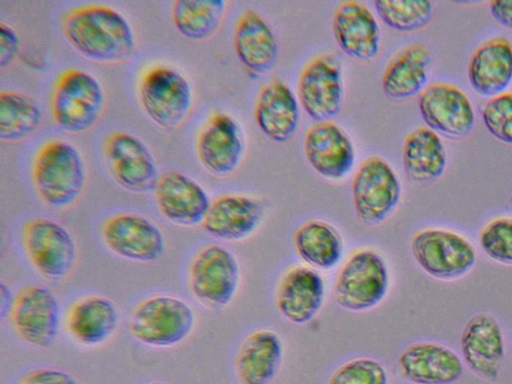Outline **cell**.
<instances>
[{"label":"cell","mask_w":512,"mask_h":384,"mask_svg":"<svg viewBox=\"0 0 512 384\" xmlns=\"http://www.w3.org/2000/svg\"><path fill=\"white\" fill-rule=\"evenodd\" d=\"M233 41L238 59L252 73L265 74L276 66L279 55L276 36L254 10L248 9L240 15Z\"/></svg>","instance_id":"obj_27"},{"label":"cell","mask_w":512,"mask_h":384,"mask_svg":"<svg viewBox=\"0 0 512 384\" xmlns=\"http://www.w3.org/2000/svg\"><path fill=\"white\" fill-rule=\"evenodd\" d=\"M297 93L304 111L317 122L329 121L339 114L343 81L337 59L322 54L310 60L299 76Z\"/></svg>","instance_id":"obj_14"},{"label":"cell","mask_w":512,"mask_h":384,"mask_svg":"<svg viewBox=\"0 0 512 384\" xmlns=\"http://www.w3.org/2000/svg\"><path fill=\"white\" fill-rule=\"evenodd\" d=\"M401 377L413 384H451L459 379L463 364L450 348L435 342H415L397 358Z\"/></svg>","instance_id":"obj_23"},{"label":"cell","mask_w":512,"mask_h":384,"mask_svg":"<svg viewBox=\"0 0 512 384\" xmlns=\"http://www.w3.org/2000/svg\"><path fill=\"white\" fill-rule=\"evenodd\" d=\"M479 244L492 260L512 264V217L501 216L489 221L480 231Z\"/></svg>","instance_id":"obj_36"},{"label":"cell","mask_w":512,"mask_h":384,"mask_svg":"<svg viewBox=\"0 0 512 384\" xmlns=\"http://www.w3.org/2000/svg\"><path fill=\"white\" fill-rule=\"evenodd\" d=\"M22 242L32 266L47 278H65L77 263L78 248L74 237L56 221L46 218L29 220L22 229Z\"/></svg>","instance_id":"obj_10"},{"label":"cell","mask_w":512,"mask_h":384,"mask_svg":"<svg viewBox=\"0 0 512 384\" xmlns=\"http://www.w3.org/2000/svg\"><path fill=\"white\" fill-rule=\"evenodd\" d=\"M332 31L341 50L353 59L370 61L380 51L379 24L370 9L359 1H344L336 7Z\"/></svg>","instance_id":"obj_22"},{"label":"cell","mask_w":512,"mask_h":384,"mask_svg":"<svg viewBox=\"0 0 512 384\" xmlns=\"http://www.w3.org/2000/svg\"><path fill=\"white\" fill-rule=\"evenodd\" d=\"M100 236L112 253L133 262H156L165 253L163 232L141 214L119 213L108 218L101 225Z\"/></svg>","instance_id":"obj_12"},{"label":"cell","mask_w":512,"mask_h":384,"mask_svg":"<svg viewBox=\"0 0 512 384\" xmlns=\"http://www.w3.org/2000/svg\"><path fill=\"white\" fill-rule=\"evenodd\" d=\"M468 78L483 96L503 93L512 81V42L504 36L484 41L470 58Z\"/></svg>","instance_id":"obj_28"},{"label":"cell","mask_w":512,"mask_h":384,"mask_svg":"<svg viewBox=\"0 0 512 384\" xmlns=\"http://www.w3.org/2000/svg\"><path fill=\"white\" fill-rule=\"evenodd\" d=\"M374 7L388 27L402 32L423 28L433 15V4L425 0H377Z\"/></svg>","instance_id":"obj_34"},{"label":"cell","mask_w":512,"mask_h":384,"mask_svg":"<svg viewBox=\"0 0 512 384\" xmlns=\"http://www.w3.org/2000/svg\"><path fill=\"white\" fill-rule=\"evenodd\" d=\"M18 384H80L70 373L55 368H37L25 373Z\"/></svg>","instance_id":"obj_38"},{"label":"cell","mask_w":512,"mask_h":384,"mask_svg":"<svg viewBox=\"0 0 512 384\" xmlns=\"http://www.w3.org/2000/svg\"><path fill=\"white\" fill-rule=\"evenodd\" d=\"M147 384H167V383L162 382V381H152V382H149Z\"/></svg>","instance_id":"obj_42"},{"label":"cell","mask_w":512,"mask_h":384,"mask_svg":"<svg viewBox=\"0 0 512 384\" xmlns=\"http://www.w3.org/2000/svg\"><path fill=\"white\" fill-rule=\"evenodd\" d=\"M283 342L277 332L262 328L250 333L234 359L238 384H270L283 361Z\"/></svg>","instance_id":"obj_24"},{"label":"cell","mask_w":512,"mask_h":384,"mask_svg":"<svg viewBox=\"0 0 512 384\" xmlns=\"http://www.w3.org/2000/svg\"><path fill=\"white\" fill-rule=\"evenodd\" d=\"M32 180L42 202L53 209H66L78 201L86 187L82 155L69 142L49 141L34 159Z\"/></svg>","instance_id":"obj_2"},{"label":"cell","mask_w":512,"mask_h":384,"mask_svg":"<svg viewBox=\"0 0 512 384\" xmlns=\"http://www.w3.org/2000/svg\"><path fill=\"white\" fill-rule=\"evenodd\" d=\"M195 324V312L186 301L172 295H155L134 307L128 329L135 340L146 346L170 348L185 341Z\"/></svg>","instance_id":"obj_4"},{"label":"cell","mask_w":512,"mask_h":384,"mask_svg":"<svg viewBox=\"0 0 512 384\" xmlns=\"http://www.w3.org/2000/svg\"><path fill=\"white\" fill-rule=\"evenodd\" d=\"M511 203H512V197H511Z\"/></svg>","instance_id":"obj_43"},{"label":"cell","mask_w":512,"mask_h":384,"mask_svg":"<svg viewBox=\"0 0 512 384\" xmlns=\"http://www.w3.org/2000/svg\"><path fill=\"white\" fill-rule=\"evenodd\" d=\"M324 300L322 276L306 265L287 269L276 286L275 307L292 324L304 325L312 321L322 309Z\"/></svg>","instance_id":"obj_16"},{"label":"cell","mask_w":512,"mask_h":384,"mask_svg":"<svg viewBox=\"0 0 512 384\" xmlns=\"http://www.w3.org/2000/svg\"><path fill=\"white\" fill-rule=\"evenodd\" d=\"M430 62V53L422 44H411L399 50L384 69V94L394 100H404L422 92Z\"/></svg>","instance_id":"obj_29"},{"label":"cell","mask_w":512,"mask_h":384,"mask_svg":"<svg viewBox=\"0 0 512 384\" xmlns=\"http://www.w3.org/2000/svg\"><path fill=\"white\" fill-rule=\"evenodd\" d=\"M403 166L408 177L421 184L439 179L446 168L447 155L439 135L420 127L409 133L403 144Z\"/></svg>","instance_id":"obj_31"},{"label":"cell","mask_w":512,"mask_h":384,"mask_svg":"<svg viewBox=\"0 0 512 384\" xmlns=\"http://www.w3.org/2000/svg\"><path fill=\"white\" fill-rule=\"evenodd\" d=\"M120 314L116 304L103 295L78 299L69 308L65 326L69 335L84 346H98L116 332Z\"/></svg>","instance_id":"obj_25"},{"label":"cell","mask_w":512,"mask_h":384,"mask_svg":"<svg viewBox=\"0 0 512 384\" xmlns=\"http://www.w3.org/2000/svg\"><path fill=\"white\" fill-rule=\"evenodd\" d=\"M41 109L29 95L2 91L0 93V140L14 143L27 139L39 128Z\"/></svg>","instance_id":"obj_33"},{"label":"cell","mask_w":512,"mask_h":384,"mask_svg":"<svg viewBox=\"0 0 512 384\" xmlns=\"http://www.w3.org/2000/svg\"><path fill=\"white\" fill-rule=\"evenodd\" d=\"M254 116L259 129L268 138L284 143L294 136L299 126V104L289 86L274 79L262 87Z\"/></svg>","instance_id":"obj_26"},{"label":"cell","mask_w":512,"mask_h":384,"mask_svg":"<svg viewBox=\"0 0 512 384\" xmlns=\"http://www.w3.org/2000/svg\"><path fill=\"white\" fill-rule=\"evenodd\" d=\"M264 214V204L257 198L239 194L222 195L211 201L201 227L215 239L237 242L255 232Z\"/></svg>","instance_id":"obj_21"},{"label":"cell","mask_w":512,"mask_h":384,"mask_svg":"<svg viewBox=\"0 0 512 384\" xmlns=\"http://www.w3.org/2000/svg\"><path fill=\"white\" fill-rule=\"evenodd\" d=\"M15 297L12 290L3 281L0 282V318L5 320L6 317H10Z\"/></svg>","instance_id":"obj_41"},{"label":"cell","mask_w":512,"mask_h":384,"mask_svg":"<svg viewBox=\"0 0 512 384\" xmlns=\"http://www.w3.org/2000/svg\"><path fill=\"white\" fill-rule=\"evenodd\" d=\"M244 149L240 126L223 112H215L208 118L196 143L200 163L218 177L228 176L237 170Z\"/></svg>","instance_id":"obj_17"},{"label":"cell","mask_w":512,"mask_h":384,"mask_svg":"<svg viewBox=\"0 0 512 384\" xmlns=\"http://www.w3.org/2000/svg\"><path fill=\"white\" fill-rule=\"evenodd\" d=\"M326 384H388V374L376 359L357 357L339 365Z\"/></svg>","instance_id":"obj_35"},{"label":"cell","mask_w":512,"mask_h":384,"mask_svg":"<svg viewBox=\"0 0 512 384\" xmlns=\"http://www.w3.org/2000/svg\"><path fill=\"white\" fill-rule=\"evenodd\" d=\"M411 255L427 275L439 280L464 276L475 265L476 250L461 234L441 228L416 232L410 241Z\"/></svg>","instance_id":"obj_8"},{"label":"cell","mask_w":512,"mask_h":384,"mask_svg":"<svg viewBox=\"0 0 512 384\" xmlns=\"http://www.w3.org/2000/svg\"><path fill=\"white\" fill-rule=\"evenodd\" d=\"M460 348L464 362L477 376L495 380L504 360L503 332L497 319L485 312L477 313L466 322Z\"/></svg>","instance_id":"obj_19"},{"label":"cell","mask_w":512,"mask_h":384,"mask_svg":"<svg viewBox=\"0 0 512 384\" xmlns=\"http://www.w3.org/2000/svg\"><path fill=\"white\" fill-rule=\"evenodd\" d=\"M482 118L496 139L512 144V92L490 98L482 109Z\"/></svg>","instance_id":"obj_37"},{"label":"cell","mask_w":512,"mask_h":384,"mask_svg":"<svg viewBox=\"0 0 512 384\" xmlns=\"http://www.w3.org/2000/svg\"><path fill=\"white\" fill-rule=\"evenodd\" d=\"M139 99L146 115L161 129L179 128L193 106V89L179 71L156 66L147 70L139 83Z\"/></svg>","instance_id":"obj_6"},{"label":"cell","mask_w":512,"mask_h":384,"mask_svg":"<svg viewBox=\"0 0 512 384\" xmlns=\"http://www.w3.org/2000/svg\"><path fill=\"white\" fill-rule=\"evenodd\" d=\"M154 192L161 214L181 227L201 225L211 204L204 188L178 171L161 174Z\"/></svg>","instance_id":"obj_18"},{"label":"cell","mask_w":512,"mask_h":384,"mask_svg":"<svg viewBox=\"0 0 512 384\" xmlns=\"http://www.w3.org/2000/svg\"><path fill=\"white\" fill-rule=\"evenodd\" d=\"M224 0H177L172 6V20L185 38L203 41L210 38L221 25L225 11Z\"/></svg>","instance_id":"obj_32"},{"label":"cell","mask_w":512,"mask_h":384,"mask_svg":"<svg viewBox=\"0 0 512 384\" xmlns=\"http://www.w3.org/2000/svg\"><path fill=\"white\" fill-rule=\"evenodd\" d=\"M490 11L497 22L512 29V0L491 1Z\"/></svg>","instance_id":"obj_40"},{"label":"cell","mask_w":512,"mask_h":384,"mask_svg":"<svg viewBox=\"0 0 512 384\" xmlns=\"http://www.w3.org/2000/svg\"><path fill=\"white\" fill-rule=\"evenodd\" d=\"M105 102V91L92 74L79 69L65 71L51 98L54 123L68 133L86 132L100 119Z\"/></svg>","instance_id":"obj_5"},{"label":"cell","mask_w":512,"mask_h":384,"mask_svg":"<svg viewBox=\"0 0 512 384\" xmlns=\"http://www.w3.org/2000/svg\"><path fill=\"white\" fill-rule=\"evenodd\" d=\"M103 155L115 182L131 193L154 191L159 180L158 167L146 144L126 132H114L103 143Z\"/></svg>","instance_id":"obj_11"},{"label":"cell","mask_w":512,"mask_h":384,"mask_svg":"<svg viewBox=\"0 0 512 384\" xmlns=\"http://www.w3.org/2000/svg\"><path fill=\"white\" fill-rule=\"evenodd\" d=\"M62 30L79 54L96 63L122 64L136 51L129 21L108 6L89 5L69 11L63 17Z\"/></svg>","instance_id":"obj_1"},{"label":"cell","mask_w":512,"mask_h":384,"mask_svg":"<svg viewBox=\"0 0 512 384\" xmlns=\"http://www.w3.org/2000/svg\"><path fill=\"white\" fill-rule=\"evenodd\" d=\"M10 320L22 341L34 347L48 348L54 344L59 333V301L49 288L28 285L16 295Z\"/></svg>","instance_id":"obj_13"},{"label":"cell","mask_w":512,"mask_h":384,"mask_svg":"<svg viewBox=\"0 0 512 384\" xmlns=\"http://www.w3.org/2000/svg\"><path fill=\"white\" fill-rule=\"evenodd\" d=\"M418 107L426 125L446 137L461 139L474 128L472 103L455 85L434 83L427 86L419 95Z\"/></svg>","instance_id":"obj_15"},{"label":"cell","mask_w":512,"mask_h":384,"mask_svg":"<svg viewBox=\"0 0 512 384\" xmlns=\"http://www.w3.org/2000/svg\"><path fill=\"white\" fill-rule=\"evenodd\" d=\"M401 183L383 158L372 156L358 167L352 180V198L357 218L374 226L386 221L401 199Z\"/></svg>","instance_id":"obj_9"},{"label":"cell","mask_w":512,"mask_h":384,"mask_svg":"<svg viewBox=\"0 0 512 384\" xmlns=\"http://www.w3.org/2000/svg\"><path fill=\"white\" fill-rule=\"evenodd\" d=\"M304 153L311 167L331 180L344 178L355 162V148L349 135L331 121L317 122L307 130Z\"/></svg>","instance_id":"obj_20"},{"label":"cell","mask_w":512,"mask_h":384,"mask_svg":"<svg viewBox=\"0 0 512 384\" xmlns=\"http://www.w3.org/2000/svg\"><path fill=\"white\" fill-rule=\"evenodd\" d=\"M20 52V39L9 24L0 23V68L10 67Z\"/></svg>","instance_id":"obj_39"},{"label":"cell","mask_w":512,"mask_h":384,"mask_svg":"<svg viewBox=\"0 0 512 384\" xmlns=\"http://www.w3.org/2000/svg\"><path fill=\"white\" fill-rule=\"evenodd\" d=\"M293 245L299 259L317 271L334 268L344 254L342 236L334 226L322 220H309L298 227Z\"/></svg>","instance_id":"obj_30"},{"label":"cell","mask_w":512,"mask_h":384,"mask_svg":"<svg viewBox=\"0 0 512 384\" xmlns=\"http://www.w3.org/2000/svg\"><path fill=\"white\" fill-rule=\"evenodd\" d=\"M390 273L383 255L373 248H360L346 258L333 286L336 305L350 312L377 307L386 297Z\"/></svg>","instance_id":"obj_3"},{"label":"cell","mask_w":512,"mask_h":384,"mask_svg":"<svg viewBox=\"0 0 512 384\" xmlns=\"http://www.w3.org/2000/svg\"><path fill=\"white\" fill-rule=\"evenodd\" d=\"M241 279L235 255L224 246L211 244L201 248L188 270V285L196 300L207 308L227 307L237 294Z\"/></svg>","instance_id":"obj_7"}]
</instances>
